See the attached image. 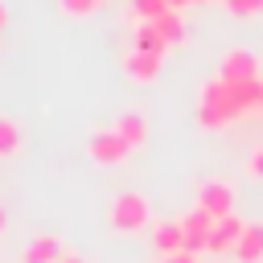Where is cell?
<instances>
[{
    "label": "cell",
    "mask_w": 263,
    "mask_h": 263,
    "mask_svg": "<svg viewBox=\"0 0 263 263\" xmlns=\"http://www.w3.org/2000/svg\"><path fill=\"white\" fill-rule=\"evenodd\" d=\"M136 49H148V53H160V58H164L168 41L160 37V29H156L152 21H136Z\"/></svg>",
    "instance_id": "obj_14"
},
{
    "label": "cell",
    "mask_w": 263,
    "mask_h": 263,
    "mask_svg": "<svg viewBox=\"0 0 263 263\" xmlns=\"http://www.w3.org/2000/svg\"><path fill=\"white\" fill-rule=\"evenodd\" d=\"M86 152H90V160H95V164H119L132 148H127V140H123L115 127H103V132H95V136H90Z\"/></svg>",
    "instance_id": "obj_4"
},
{
    "label": "cell",
    "mask_w": 263,
    "mask_h": 263,
    "mask_svg": "<svg viewBox=\"0 0 263 263\" xmlns=\"http://www.w3.org/2000/svg\"><path fill=\"white\" fill-rule=\"evenodd\" d=\"M160 263H197V255H189V251H177V255H164Z\"/></svg>",
    "instance_id": "obj_19"
},
{
    "label": "cell",
    "mask_w": 263,
    "mask_h": 263,
    "mask_svg": "<svg viewBox=\"0 0 263 263\" xmlns=\"http://www.w3.org/2000/svg\"><path fill=\"white\" fill-rule=\"evenodd\" d=\"M242 115H247V111H242V103H238V95H234L230 82L210 78V82L197 90V123H201L205 132H222V127L238 123Z\"/></svg>",
    "instance_id": "obj_1"
},
{
    "label": "cell",
    "mask_w": 263,
    "mask_h": 263,
    "mask_svg": "<svg viewBox=\"0 0 263 263\" xmlns=\"http://www.w3.org/2000/svg\"><path fill=\"white\" fill-rule=\"evenodd\" d=\"M234 16H259L263 12V0H222Z\"/></svg>",
    "instance_id": "obj_17"
},
{
    "label": "cell",
    "mask_w": 263,
    "mask_h": 263,
    "mask_svg": "<svg viewBox=\"0 0 263 263\" xmlns=\"http://www.w3.org/2000/svg\"><path fill=\"white\" fill-rule=\"evenodd\" d=\"M21 263H62V242L58 234H41L21 251Z\"/></svg>",
    "instance_id": "obj_10"
},
{
    "label": "cell",
    "mask_w": 263,
    "mask_h": 263,
    "mask_svg": "<svg viewBox=\"0 0 263 263\" xmlns=\"http://www.w3.org/2000/svg\"><path fill=\"white\" fill-rule=\"evenodd\" d=\"M189 4H205V0H189Z\"/></svg>",
    "instance_id": "obj_24"
},
{
    "label": "cell",
    "mask_w": 263,
    "mask_h": 263,
    "mask_svg": "<svg viewBox=\"0 0 263 263\" xmlns=\"http://www.w3.org/2000/svg\"><path fill=\"white\" fill-rule=\"evenodd\" d=\"M242 230H247V222L242 218H222L218 226H214V234H210V255H234V247H238V238H242Z\"/></svg>",
    "instance_id": "obj_7"
},
{
    "label": "cell",
    "mask_w": 263,
    "mask_h": 263,
    "mask_svg": "<svg viewBox=\"0 0 263 263\" xmlns=\"http://www.w3.org/2000/svg\"><path fill=\"white\" fill-rule=\"evenodd\" d=\"M152 25L160 29V37H164L168 45H181V41L189 37V25H185V16H181V8H168V12H164V16H156Z\"/></svg>",
    "instance_id": "obj_13"
},
{
    "label": "cell",
    "mask_w": 263,
    "mask_h": 263,
    "mask_svg": "<svg viewBox=\"0 0 263 263\" xmlns=\"http://www.w3.org/2000/svg\"><path fill=\"white\" fill-rule=\"evenodd\" d=\"M197 205L210 214V218H230L234 214V189L226 185V181H201V189H197Z\"/></svg>",
    "instance_id": "obj_5"
},
{
    "label": "cell",
    "mask_w": 263,
    "mask_h": 263,
    "mask_svg": "<svg viewBox=\"0 0 263 263\" xmlns=\"http://www.w3.org/2000/svg\"><path fill=\"white\" fill-rule=\"evenodd\" d=\"M62 263H82V259L78 255H62Z\"/></svg>",
    "instance_id": "obj_23"
},
{
    "label": "cell",
    "mask_w": 263,
    "mask_h": 263,
    "mask_svg": "<svg viewBox=\"0 0 263 263\" xmlns=\"http://www.w3.org/2000/svg\"><path fill=\"white\" fill-rule=\"evenodd\" d=\"M4 25H8V8L0 4V29H4Z\"/></svg>",
    "instance_id": "obj_21"
},
{
    "label": "cell",
    "mask_w": 263,
    "mask_h": 263,
    "mask_svg": "<svg viewBox=\"0 0 263 263\" xmlns=\"http://www.w3.org/2000/svg\"><path fill=\"white\" fill-rule=\"evenodd\" d=\"M115 132L127 140V148H144V144H148V119H144L140 111H123V115L115 119Z\"/></svg>",
    "instance_id": "obj_11"
},
{
    "label": "cell",
    "mask_w": 263,
    "mask_h": 263,
    "mask_svg": "<svg viewBox=\"0 0 263 263\" xmlns=\"http://www.w3.org/2000/svg\"><path fill=\"white\" fill-rule=\"evenodd\" d=\"M4 222H8V214H4V205H0V234H4Z\"/></svg>",
    "instance_id": "obj_22"
},
{
    "label": "cell",
    "mask_w": 263,
    "mask_h": 263,
    "mask_svg": "<svg viewBox=\"0 0 263 263\" xmlns=\"http://www.w3.org/2000/svg\"><path fill=\"white\" fill-rule=\"evenodd\" d=\"M160 53H148V49H132L127 58H123V66H127V74L136 78V82H152L156 74H160Z\"/></svg>",
    "instance_id": "obj_9"
},
{
    "label": "cell",
    "mask_w": 263,
    "mask_h": 263,
    "mask_svg": "<svg viewBox=\"0 0 263 263\" xmlns=\"http://www.w3.org/2000/svg\"><path fill=\"white\" fill-rule=\"evenodd\" d=\"M251 173H255V177H263V148L251 156Z\"/></svg>",
    "instance_id": "obj_20"
},
{
    "label": "cell",
    "mask_w": 263,
    "mask_h": 263,
    "mask_svg": "<svg viewBox=\"0 0 263 263\" xmlns=\"http://www.w3.org/2000/svg\"><path fill=\"white\" fill-rule=\"evenodd\" d=\"M218 78H226V82H251V78H263V70H259V58L238 45V49H230V53L222 58Z\"/></svg>",
    "instance_id": "obj_6"
},
{
    "label": "cell",
    "mask_w": 263,
    "mask_h": 263,
    "mask_svg": "<svg viewBox=\"0 0 263 263\" xmlns=\"http://www.w3.org/2000/svg\"><path fill=\"white\" fill-rule=\"evenodd\" d=\"M173 4L168 0H132V12H136V21H156V16H164Z\"/></svg>",
    "instance_id": "obj_16"
},
{
    "label": "cell",
    "mask_w": 263,
    "mask_h": 263,
    "mask_svg": "<svg viewBox=\"0 0 263 263\" xmlns=\"http://www.w3.org/2000/svg\"><path fill=\"white\" fill-rule=\"evenodd\" d=\"M62 4V12H70V16H90L103 0H58Z\"/></svg>",
    "instance_id": "obj_18"
},
{
    "label": "cell",
    "mask_w": 263,
    "mask_h": 263,
    "mask_svg": "<svg viewBox=\"0 0 263 263\" xmlns=\"http://www.w3.org/2000/svg\"><path fill=\"white\" fill-rule=\"evenodd\" d=\"M214 226H218V218H210L201 205H193V210L181 218V230H185V251H189V255L210 251V234H214Z\"/></svg>",
    "instance_id": "obj_3"
},
{
    "label": "cell",
    "mask_w": 263,
    "mask_h": 263,
    "mask_svg": "<svg viewBox=\"0 0 263 263\" xmlns=\"http://www.w3.org/2000/svg\"><path fill=\"white\" fill-rule=\"evenodd\" d=\"M234 255H238L242 263H259V259H263V222H247V230H242Z\"/></svg>",
    "instance_id": "obj_12"
},
{
    "label": "cell",
    "mask_w": 263,
    "mask_h": 263,
    "mask_svg": "<svg viewBox=\"0 0 263 263\" xmlns=\"http://www.w3.org/2000/svg\"><path fill=\"white\" fill-rule=\"evenodd\" d=\"M152 247H156L160 259L185 251V230H181V222H156V226H152Z\"/></svg>",
    "instance_id": "obj_8"
},
{
    "label": "cell",
    "mask_w": 263,
    "mask_h": 263,
    "mask_svg": "<svg viewBox=\"0 0 263 263\" xmlns=\"http://www.w3.org/2000/svg\"><path fill=\"white\" fill-rule=\"evenodd\" d=\"M12 152H21V127L16 119L0 115V156H12Z\"/></svg>",
    "instance_id": "obj_15"
},
{
    "label": "cell",
    "mask_w": 263,
    "mask_h": 263,
    "mask_svg": "<svg viewBox=\"0 0 263 263\" xmlns=\"http://www.w3.org/2000/svg\"><path fill=\"white\" fill-rule=\"evenodd\" d=\"M111 230L119 234H140L148 222H152V210H148V197L144 193H119L111 201Z\"/></svg>",
    "instance_id": "obj_2"
}]
</instances>
